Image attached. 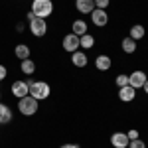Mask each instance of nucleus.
I'll list each match as a JSON object with an SVG mask.
<instances>
[{
  "label": "nucleus",
  "mask_w": 148,
  "mask_h": 148,
  "mask_svg": "<svg viewBox=\"0 0 148 148\" xmlns=\"http://www.w3.org/2000/svg\"><path fill=\"white\" fill-rule=\"evenodd\" d=\"M28 89H30V95L38 99V101H44L49 97V93H51V87H49V83L47 81H28Z\"/></svg>",
  "instance_id": "f257e3e1"
},
{
  "label": "nucleus",
  "mask_w": 148,
  "mask_h": 148,
  "mask_svg": "<svg viewBox=\"0 0 148 148\" xmlns=\"http://www.w3.org/2000/svg\"><path fill=\"white\" fill-rule=\"evenodd\" d=\"M32 14L36 18H44L47 20L53 14V0H32Z\"/></svg>",
  "instance_id": "f03ea898"
},
{
  "label": "nucleus",
  "mask_w": 148,
  "mask_h": 148,
  "mask_svg": "<svg viewBox=\"0 0 148 148\" xmlns=\"http://www.w3.org/2000/svg\"><path fill=\"white\" fill-rule=\"evenodd\" d=\"M28 30H30V34L36 36V38H44L47 34V20L44 18H36L32 12H28Z\"/></svg>",
  "instance_id": "7ed1b4c3"
},
{
  "label": "nucleus",
  "mask_w": 148,
  "mask_h": 148,
  "mask_svg": "<svg viewBox=\"0 0 148 148\" xmlns=\"http://www.w3.org/2000/svg\"><path fill=\"white\" fill-rule=\"evenodd\" d=\"M38 109H40V101L34 99L32 95H26V97H22V99H18V111H20V114H24V116L36 114Z\"/></svg>",
  "instance_id": "20e7f679"
},
{
  "label": "nucleus",
  "mask_w": 148,
  "mask_h": 148,
  "mask_svg": "<svg viewBox=\"0 0 148 148\" xmlns=\"http://www.w3.org/2000/svg\"><path fill=\"white\" fill-rule=\"evenodd\" d=\"M146 73H144V71H140V69H136V71H132V73H130V75H128V85H130V87H134V89H142V87H144V83H146Z\"/></svg>",
  "instance_id": "39448f33"
},
{
  "label": "nucleus",
  "mask_w": 148,
  "mask_h": 148,
  "mask_svg": "<svg viewBox=\"0 0 148 148\" xmlns=\"http://www.w3.org/2000/svg\"><path fill=\"white\" fill-rule=\"evenodd\" d=\"M61 47H63V51H69V53L77 51V49H79V36H75V34L63 36V40H61Z\"/></svg>",
  "instance_id": "423d86ee"
},
{
  "label": "nucleus",
  "mask_w": 148,
  "mask_h": 148,
  "mask_svg": "<svg viewBox=\"0 0 148 148\" xmlns=\"http://www.w3.org/2000/svg\"><path fill=\"white\" fill-rule=\"evenodd\" d=\"M91 16V22L97 26V28H105L107 24H109V14L107 10H101V8H95V10L89 14Z\"/></svg>",
  "instance_id": "0eeeda50"
},
{
  "label": "nucleus",
  "mask_w": 148,
  "mask_h": 148,
  "mask_svg": "<svg viewBox=\"0 0 148 148\" xmlns=\"http://www.w3.org/2000/svg\"><path fill=\"white\" fill-rule=\"evenodd\" d=\"M12 91V97H16V99H22V97H26V95H30V89H28V81H14L10 87Z\"/></svg>",
  "instance_id": "6e6552de"
},
{
  "label": "nucleus",
  "mask_w": 148,
  "mask_h": 148,
  "mask_svg": "<svg viewBox=\"0 0 148 148\" xmlns=\"http://www.w3.org/2000/svg\"><path fill=\"white\" fill-rule=\"evenodd\" d=\"M128 136L126 132H113L111 134V146L113 148H128Z\"/></svg>",
  "instance_id": "1a4fd4ad"
},
{
  "label": "nucleus",
  "mask_w": 148,
  "mask_h": 148,
  "mask_svg": "<svg viewBox=\"0 0 148 148\" xmlns=\"http://www.w3.org/2000/svg\"><path fill=\"white\" fill-rule=\"evenodd\" d=\"M119 99L123 103H130L136 99V89L134 87H130V85H126V87H121L119 89Z\"/></svg>",
  "instance_id": "9d476101"
},
{
  "label": "nucleus",
  "mask_w": 148,
  "mask_h": 148,
  "mask_svg": "<svg viewBox=\"0 0 148 148\" xmlns=\"http://www.w3.org/2000/svg\"><path fill=\"white\" fill-rule=\"evenodd\" d=\"M111 65H113V59H111L109 56L101 53V56L95 57V67H97V71H109Z\"/></svg>",
  "instance_id": "9b49d317"
},
{
  "label": "nucleus",
  "mask_w": 148,
  "mask_h": 148,
  "mask_svg": "<svg viewBox=\"0 0 148 148\" xmlns=\"http://www.w3.org/2000/svg\"><path fill=\"white\" fill-rule=\"evenodd\" d=\"M71 63H73L75 67H85V65L89 63V57H87L85 51L77 49V51H73V53H71Z\"/></svg>",
  "instance_id": "f8f14e48"
},
{
  "label": "nucleus",
  "mask_w": 148,
  "mask_h": 148,
  "mask_svg": "<svg viewBox=\"0 0 148 148\" xmlns=\"http://www.w3.org/2000/svg\"><path fill=\"white\" fill-rule=\"evenodd\" d=\"M75 8L79 14H91L95 10V0H75Z\"/></svg>",
  "instance_id": "ddd939ff"
},
{
  "label": "nucleus",
  "mask_w": 148,
  "mask_h": 148,
  "mask_svg": "<svg viewBox=\"0 0 148 148\" xmlns=\"http://www.w3.org/2000/svg\"><path fill=\"white\" fill-rule=\"evenodd\" d=\"M12 119H14L12 109L0 101V125H8V123H12Z\"/></svg>",
  "instance_id": "4468645a"
},
{
  "label": "nucleus",
  "mask_w": 148,
  "mask_h": 148,
  "mask_svg": "<svg viewBox=\"0 0 148 148\" xmlns=\"http://www.w3.org/2000/svg\"><path fill=\"white\" fill-rule=\"evenodd\" d=\"M20 71H22L24 75H34L36 73V61L34 59H22L20 61Z\"/></svg>",
  "instance_id": "2eb2a0df"
},
{
  "label": "nucleus",
  "mask_w": 148,
  "mask_h": 148,
  "mask_svg": "<svg viewBox=\"0 0 148 148\" xmlns=\"http://www.w3.org/2000/svg\"><path fill=\"white\" fill-rule=\"evenodd\" d=\"M71 34H75V36H85L87 34V22L85 20H75V22L71 24Z\"/></svg>",
  "instance_id": "dca6fc26"
},
{
  "label": "nucleus",
  "mask_w": 148,
  "mask_h": 148,
  "mask_svg": "<svg viewBox=\"0 0 148 148\" xmlns=\"http://www.w3.org/2000/svg\"><path fill=\"white\" fill-rule=\"evenodd\" d=\"M14 56L22 61V59H28V57L32 56V49L26 46V44H18V46L14 47Z\"/></svg>",
  "instance_id": "f3484780"
},
{
  "label": "nucleus",
  "mask_w": 148,
  "mask_h": 148,
  "mask_svg": "<svg viewBox=\"0 0 148 148\" xmlns=\"http://www.w3.org/2000/svg\"><path fill=\"white\" fill-rule=\"evenodd\" d=\"M146 36V28L142 26V24H134L132 28H130V36L128 38H132L134 42H138V40H142Z\"/></svg>",
  "instance_id": "a211bd4d"
},
{
  "label": "nucleus",
  "mask_w": 148,
  "mask_h": 148,
  "mask_svg": "<svg viewBox=\"0 0 148 148\" xmlns=\"http://www.w3.org/2000/svg\"><path fill=\"white\" fill-rule=\"evenodd\" d=\"M121 47H123L125 53H134V51H136V42H134L132 38H125V40L121 42Z\"/></svg>",
  "instance_id": "6ab92c4d"
},
{
  "label": "nucleus",
  "mask_w": 148,
  "mask_h": 148,
  "mask_svg": "<svg viewBox=\"0 0 148 148\" xmlns=\"http://www.w3.org/2000/svg\"><path fill=\"white\" fill-rule=\"evenodd\" d=\"M95 46V38H93L91 34H85L79 38V47L81 49H91V47Z\"/></svg>",
  "instance_id": "aec40b11"
},
{
  "label": "nucleus",
  "mask_w": 148,
  "mask_h": 148,
  "mask_svg": "<svg viewBox=\"0 0 148 148\" xmlns=\"http://www.w3.org/2000/svg\"><path fill=\"white\" fill-rule=\"evenodd\" d=\"M114 83H116V87H119V89H121V87H126V85H128V75H126V73H121V75H116Z\"/></svg>",
  "instance_id": "412c9836"
},
{
  "label": "nucleus",
  "mask_w": 148,
  "mask_h": 148,
  "mask_svg": "<svg viewBox=\"0 0 148 148\" xmlns=\"http://www.w3.org/2000/svg\"><path fill=\"white\" fill-rule=\"evenodd\" d=\"M128 148H146V142L142 138H134V140L128 142Z\"/></svg>",
  "instance_id": "4be33fe9"
},
{
  "label": "nucleus",
  "mask_w": 148,
  "mask_h": 148,
  "mask_svg": "<svg viewBox=\"0 0 148 148\" xmlns=\"http://www.w3.org/2000/svg\"><path fill=\"white\" fill-rule=\"evenodd\" d=\"M109 4H111V0H95V8H101V10H105Z\"/></svg>",
  "instance_id": "5701e85b"
},
{
  "label": "nucleus",
  "mask_w": 148,
  "mask_h": 148,
  "mask_svg": "<svg viewBox=\"0 0 148 148\" xmlns=\"http://www.w3.org/2000/svg\"><path fill=\"white\" fill-rule=\"evenodd\" d=\"M6 77H8V69H6V65H2V63H0V83L6 79Z\"/></svg>",
  "instance_id": "b1692460"
},
{
  "label": "nucleus",
  "mask_w": 148,
  "mask_h": 148,
  "mask_svg": "<svg viewBox=\"0 0 148 148\" xmlns=\"http://www.w3.org/2000/svg\"><path fill=\"white\" fill-rule=\"evenodd\" d=\"M126 136H128V140H134V138H140V134H138V130L132 128V130H128V132H126Z\"/></svg>",
  "instance_id": "393cba45"
},
{
  "label": "nucleus",
  "mask_w": 148,
  "mask_h": 148,
  "mask_svg": "<svg viewBox=\"0 0 148 148\" xmlns=\"http://www.w3.org/2000/svg\"><path fill=\"white\" fill-rule=\"evenodd\" d=\"M59 148H79V144H63V146H59Z\"/></svg>",
  "instance_id": "a878e982"
},
{
  "label": "nucleus",
  "mask_w": 148,
  "mask_h": 148,
  "mask_svg": "<svg viewBox=\"0 0 148 148\" xmlns=\"http://www.w3.org/2000/svg\"><path fill=\"white\" fill-rule=\"evenodd\" d=\"M16 32H24V24H16Z\"/></svg>",
  "instance_id": "bb28decb"
},
{
  "label": "nucleus",
  "mask_w": 148,
  "mask_h": 148,
  "mask_svg": "<svg viewBox=\"0 0 148 148\" xmlns=\"http://www.w3.org/2000/svg\"><path fill=\"white\" fill-rule=\"evenodd\" d=\"M142 89H144V93L148 95V79H146V83H144V87H142Z\"/></svg>",
  "instance_id": "cd10ccee"
},
{
  "label": "nucleus",
  "mask_w": 148,
  "mask_h": 148,
  "mask_svg": "<svg viewBox=\"0 0 148 148\" xmlns=\"http://www.w3.org/2000/svg\"><path fill=\"white\" fill-rule=\"evenodd\" d=\"M0 101H2V91H0Z\"/></svg>",
  "instance_id": "c85d7f7f"
}]
</instances>
